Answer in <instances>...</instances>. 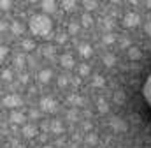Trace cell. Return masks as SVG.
I'll return each mask as SVG.
<instances>
[{"label": "cell", "mask_w": 151, "mask_h": 148, "mask_svg": "<svg viewBox=\"0 0 151 148\" xmlns=\"http://www.w3.org/2000/svg\"><path fill=\"white\" fill-rule=\"evenodd\" d=\"M141 94H142V99H144V104L148 106L151 115V73L144 78L142 81V86H141Z\"/></svg>", "instance_id": "1"}]
</instances>
